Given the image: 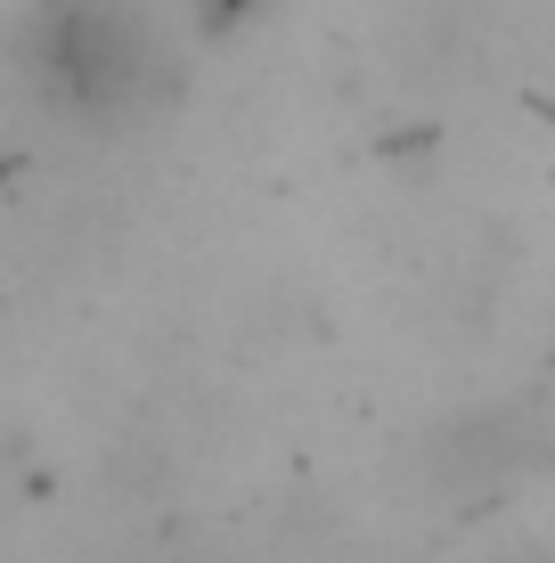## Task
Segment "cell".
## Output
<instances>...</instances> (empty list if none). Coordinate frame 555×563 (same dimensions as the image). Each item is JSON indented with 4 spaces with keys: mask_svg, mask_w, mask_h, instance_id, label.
Wrapping results in <instances>:
<instances>
[{
    "mask_svg": "<svg viewBox=\"0 0 555 563\" xmlns=\"http://www.w3.org/2000/svg\"><path fill=\"white\" fill-rule=\"evenodd\" d=\"M9 57L33 99L74 131H131L180 90L164 25L140 0H33L9 33Z\"/></svg>",
    "mask_w": 555,
    "mask_h": 563,
    "instance_id": "obj_1",
    "label": "cell"
},
{
    "mask_svg": "<svg viewBox=\"0 0 555 563\" xmlns=\"http://www.w3.org/2000/svg\"><path fill=\"white\" fill-rule=\"evenodd\" d=\"M180 9H188V25H197L204 42H229V33H245L270 0H180Z\"/></svg>",
    "mask_w": 555,
    "mask_h": 563,
    "instance_id": "obj_2",
    "label": "cell"
}]
</instances>
